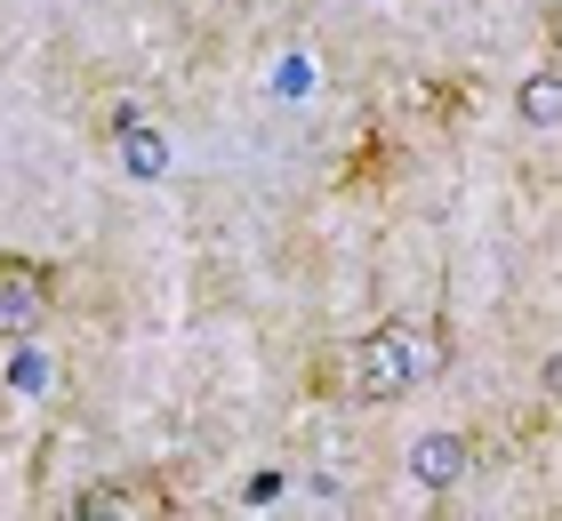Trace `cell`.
I'll use <instances>...</instances> for the list:
<instances>
[{
  "mask_svg": "<svg viewBox=\"0 0 562 521\" xmlns=\"http://www.w3.org/2000/svg\"><path fill=\"white\" fill-rule=\"evenodd\" d=\"M442 361H450V337L442 321H386V329H370V337H353V346L322 370V385L338 401H402V394H418L426 377H442Z\"/></svg>",
  "mask_w": 562,
  "mask_h": 521,
  "instance_id": "obj_1",
  "label": "cell"
},
{
  "mask_svg": "<svg viewBox=\"0 0 562 521\" xmlns=\"http://www.w3.org/2000/svg\"><path fill=\"white\" fill-rule=\"evenodd\" d=\"M48 313H57V265L0 257V337H33Z\"/></svg>",
  "mask_w": 562,
  "mask_h": 521,
  "instance_id": "obj_2",
  "label": "cell"
},
{
  "mask_svg": "<svg viewBox=\"0 0 562 521\" xmlns=\"http://www.w3.org/2000/svg\"><path fill=\"white\" fill-rule=\"evenodd\" d=\"M72 513H81V521H153V513H169V489L145 482V474H130V482H89L81 498H72Z\"/></svg>",
  "mask_w": 562,
  "mask_h": 521,
  "instance_id": "obj_3",
  "label": "cell"
},
{
  "mask_svg": "<svg viewBox=\"0 0 562 521\" xmlns=\"http://www.w3.org/2000/svg\"><path fill=\"white\" fill-rule=\"evenodd\" d=\"M467 465H474V441H467V433H426L418 450H411V474H418L426 489H450Z\"/></svg>",
  "mask_w": 562,
  "mask_h": 521,
  "instance_id": "obj_4",
  "label": "cell"
},
{
  "mask_svg": "<svg viewBox=\"0 0 562 521\" xmlns=\"http://www.w3.org/2000/svg\"><path fill=\"white\" fill-rule=\"evenodd\" d=\"M515 104H522L530 128H562V72H530V81L515 89Z\"/></svg>",
  "mask_w": 562,
  "mask_h": 521,
  "instance_id": "obj_5",
  "label": "cell"
},
{
  "mask_svg": "<svg viewBox=\"0 0 562 521\" xmlns=\"http://www.w3.org/2000/svg\"><path fill=\"white\" fill-rule=\"evenodd\" d=\"M554 57H562V9H554Z\"/></svg>",
  "mask_w": 562,
  "mask_h": 521,
  "instance_id": "obj_6",
  "label": "cell"
}]
</instances>
